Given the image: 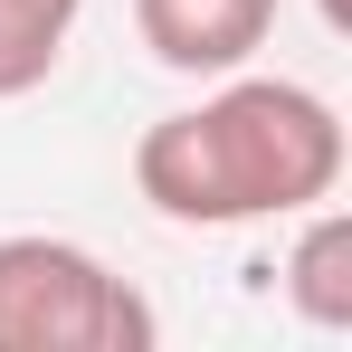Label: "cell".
Here are the masks:
<instances>
[{"label": "cell", "mask_w": 352, "mask_h": 352, "mask_svg": "<svg viewBox=\"0 0 352 352\" xmlns=\"http://www.w3.org/2000/svg\"><path fill=\"white\" fill-rule=\"evenodd\" d=\"M76 19H86V0H0V105L38 96L67 67Z\"/></svg>", "instance_id": "cell-5"}, {"label": "cell", "mask_w": 352, "mask_h": 352, "mask_svg": "<svg viewBox=\"0 0 352 352\" xmlns=\"http://www.w3.org/2000/svg\"><path fill=\"white\" fill-rule=\"evenodd\" d=\"M343 162L352 143H343L333 96H314L305 76H257V67L210 76L200 105L153 115L133 133V190L172 229L295 219V210L343 190Z\"/></svg>", "instance_id": "cell-1"}, {"label": "cell", "mask_w": 352, "mask_h": 352, "mask_svg": "<svg viewBox=\"0 0 352 352\" xmlns=\"http://www.w3.org/2000/svg\"><path fill=\"white\" fill-rule=\"evenodd\" d=\"M314 10H324V29H333V38L352 29V0H314Z\"/></svg>", "instance_id": "cell-6"}, {"label": "cell", "mask_w": 352, "mask_h": 352, "mask_svg": "<svg viewBox=\"0 0 352 352\" xmlns=\"http://www.w3.org/2000/svg\"><path fill=\"white\" fill-rule=\"evenodd\" d=\"M276 295L295 305V324L352 333V210L343 200L295 210V238H286V257H276Z\"/></svg>", "instance_id": "cell-4"}, {"label": "cell", "mask_w": 352, "mask_h": 352, "mask_svg": "<svg viewBox=\"0 0 352 352\" xmlns=\"http://www.w3.org/2000/svg\"><path fill=\"white\" fill-rule=\"evenodd\" d=\"M133 38L172 76H229L276 38V0H133Z\"/></svg>", "instance_id": "cell-3"}, {"label": "cell", "mask_w": 352, "mask_h": 352, "mask_svg": "<svg viewBox=\"0 0 352 352\" xmlns=\"http://www.w3.org/2000/svg\"><path fill=\"white\" fill-rule=\"evenodd\" d=\"M153 295L115 276L86 238L10 229L0 238V352H153Z\"/></svg>", "instance_id": "cell-2"}]
</instances>
